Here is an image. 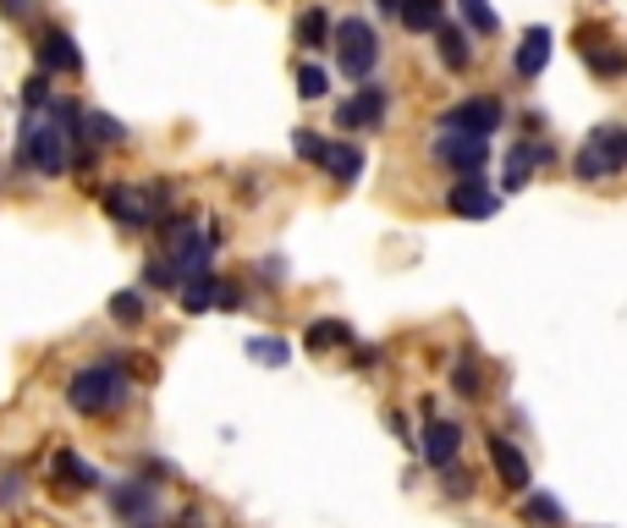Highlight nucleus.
<instances>
[{"instance_id":"obj_13","label":"nucleus","mask_w":627,"mask_h":528,"mask_svg":"<svg viewBox=\"0 0 627 528\" xmlns=\"http://www.w3.org/2000/svg\"><path fill=\"white\" fill-rule=\"evenodd\" d=\"M551 160H556V149H551V143H517V149L506 154V171H501V188H506V193L528 188V176H534V165H551Z\"/></svg>"},{"instance_id":"obj_11","label":"nucleus","mask_w":627,"mask_h":528,"mask_svg":"<svg viewBox=\"0 0 627 528\" xmlns=\"http://www.w3.org/2000/svg\"><path fill=\"white\" fill-rule=\"evenodd\" d=\"M34 55H39V72H61V77L83 72V50L72 45V34H66V28H45V34H39V45H34Z\"/></svg>"},{"instance_id":"obj_34","label":"nucleus","mask_w":627,"mask_h":528,"mask_svg":"<svg viewBox=\"0 0 627 528\" xmlns=\"http://www.w3.org/2000/svg\"><path fill=\"white\" fill-rule=\"evenodd\" d=\"M215 309H226V314H237V309H242V292H237L231 281H215Z\"/></svg>"},{"instance_id":"obj_29","label":"nucleus","mask_w":627,"mask_h":528,"mask_svg":"<svg viewBox=\"0 0 627 528\" xmlns=\"http://www.w3.org/2000/svg\"><path fill=\"white\" fill-rule=\"evenodd\" d=\"M452 386H457V397H468V402H479V364L468 359V352H463V359H457V369H452Z\"/></svg>"},{"instance_id":"obj_30","label":"nucleus","mask_w":627,"mask_h":528,"mask_svg":"<svg viewBox=\"0 0 627 528\" xmlns=\"http://www.w3.org/2000/svg\"><path fill=\"white\" fill-rule=\"evenodd\" d=\"M292 149H298V160H314V165H319L330 143H325V138H319L314 127H298V133H292Z\"/></svg>"},{"instance_id":"obj_31","label":"nucleus","mask_w":627,"mask_h":528,"mask_svg":"<svg viewBox=\"0 0 627 528\" xmlns=\"http://www.w3.org/2000/svg\"><path fill=\"white\" fill-rule=\"evenodd\" d=\"M111 319L138 325V319H143V292H116V298H111Z\"/></svg>"},{"instance_id":"obj_1","label":"nucleus","mask_w":627,"mask_h":528,"mask_svg":"<svg viewBox=\"0 0 627 528\" xmlns=\"http://www.w3.org/2000/svg\"><path fill=\"white\" fill-rule=\"evenodd\" d=\"M77 111L72 105H55V122H23V138H17V165L23 171H39V176H61L72 165V143H77Z\"/></svg>"},{"instance_id":"obj_17","label":"nucleus","mask_w":627,"mask_h":528,"mask_svg":"<svg viewBox=\"0 0 627 528\" xmlns=\"http://www.w3.org/2000/svg\"><path fill=\"white\" fill-rule=\"evenodd\" d=\"M435 45H440V66H452V72H468V61H474V45H468V34H463L457 23H440V28H435Z\"/></svg>"},{"instance_id":"obj_33","label":"nucleus","mask_w":627,"mask_h":528,"mask_svg":"<svg viewBox=\"0 0 627 528\" xmlns=\"http://www.w3.org/2000/svg\"><path fill=\"white\" fill-rule=\"evenodd\" d=\"M446 495H457V501H463V495H474V474L452 463V468H446Z\"/></svg>"},{"instance_id":"obj_19","label":"nucleus","mask_w":627,"mask_h":528,"mask_svg":"<svg viewBox=\"0 0 627 528\" xmlns=\"http://www.w3.org/2000/svg\"><path fill=\"white\" fill-rule=\"evenodd\" d=\"M402 23L413 34H435L446 23V0H402Z\"/></svg>"},{"instance_id":"obj_36","label":"nucleus","mask_w":627,"mask_h":528,"mask_svg":"<svg viewBox=\"0 0 627 528\" xmlns=\"http://www.w3.org/2000/svg\"><path fill=\"white\" fill-rule=\"evenodd\" d=\"M0 17H28V0H0Z\"/></svg>"},{"instance_id":"obj_2","label":"nucleus","mask_w":627,"mask_h":528,"mask_svg":"<svg viewBox=\"0 0 627 528\" xmlns=\"http://www.w3.org/2000/svg\"><path fill=\"white\" fill-rule=\"evenodd\" d=\"M127 397H133V380H127V369H122L116 359L88 364V369H77V375L66 380V402H72V413H83V418H105V413H116Z\"/></svg>"},{"instance_id":"obj_5","label":"nucleus","mask_w":627,"mask_h":528,"mask_svg":"<svg viewBox=\"0 0 627 528\" xmlns=\"http://www.w3.org/2000/svg\"><path fill=\"white\" fill-rule=\"evenodd\" d=\"M386 111H391V95H386L380 83H364L352 100L336 105V127H341V133H375V127L386 122Z\"/></svg>"},{"instance_id":"obj_10","label":"nucleus","mask_w":627,"mask_h":528,"mask_svg":"<svg viewBox=\"0 0 627 528\" xmlns=\"http://www.w3.org/2000/svg\"><path fill=\"white\" fill-rule=\"evenodd\" d=\"M418 452H424V463L429 468H452L457 463V452H463V424H452V418H429L424 424V440H418Z\"/></svg>"},{"instance_id":"obj_25","label":"nucleus","mask_w":627,"mask_h":528,"mask_svg":"<svg viewBox=\"0 0 627 528\" xmlns=\"http://www.w3.org/2000/svg\"><path fill=\"white\" fill-rule=\"evenodd\" d=\"M176 292H183V309H188V314H210V309H215V276H193V281H183Z\"/></svg>"},{"instance_id":"obj_27","label":"nucleus","mask_w":627,"mask_h":528,"mask_svg":"<svg viewBox=\"0 0 627 528\" xmlns=\"http://www.w3.org/2000/svg\"><path fill=\"white\" fill-rule=\"evenodd\" d=\"M298 95H303V100H325V95H330V72L314 66V61L298 66Z\"/></svg>"},{"instance_id":"obj_16","label":"nucleus","mask_w":627,"mask_h":528,"mask_svg":"<svg viewBox=\"0 0 627 528\" xmlns=\"http://www.w3.org/2000/svg\"><path fill=\"white\" fill-rule=\"evenodd\" d=\"M551 28H528L523 34V45H517V55H512V72L517 77H540L546 72V61H551Z\"/></svg>"},{"instance_id":"obj_35","label":"nucleus","mask_w":627,"mask_h":528,"mask_svg":"<svg viewBox=\"0 0 627 528\" xmlns=\"http://www.w3.org/2000/svg\"><path fill=\"white\" fill-rule=\"evenodd\" d=\"M17 495H23V474H7V479H0V506L17 501Z\"/></svg>"},{"instance_id":"obj_32","label":"nucleus","mask_w":627,"mask_h":528,"mask_svg":"<svg viewBox=\"0 0 627 528\" xmlns=\"http://www.w3.org/2000/svg\"><path fill=\"white\" fill-rule=\"evenodd\" d=\"M23 105H28V111H45V105H50V72H34V77H28Z\"/></svg>"},{"instance_id":"obj_7","label":"nucleus","mask_w":627,"mask_h":528,"mask_svg":"<svg viewBox=\"0 0 627 528\" xmlns=\"http://www.w3.org/2000/svg\"><path fill=\"white\" fill-rule=\"evenodd\" d=\"M446 210H452L457 221H490L501 210V193L485 183V176H457L452 193H446Z\"/></svg>"},{"instance_id":"obj_21","label":"nucleus","mask_w":627,"mask_h":528,"mask_svg":"<svg viewBox=\"0 0 627 528\" xmlns=\"http://www.w3.org/2000/svg\"><path fill=\"white\" fill-rule=\"evenodd\" d=\"M347 341H352V330H347L341 319H314L309 336H303L309 352H330V347H347Z\"/></svg>"},{"instance_id":"obj_37","label":"nucleus","mask_w":627,"mask_h":528,"mask_svg":"<svg viewBox=\"0 0 627 528\" xmlns=\"http://www.w3.org/2000/svg\"><path fill=\"white\" fill-rule=\"evenodd\" d=\"M375 7H380L386 17H402V0H375Z\"/></svg>"},{"instance_id":"obj_8","label":"nucleus","mask_w":627,"mask_h":528,"mask_svg":"<svg viewBox=\"0 0 627 528\" xmlns=\"http://www.w3.org/2000/svg\"><path fill=\"white\" fill-rule=\"evenodd\" d=\"M435 160L452 165L457 176H485L490 143H485V138H468V133H440V138H435Z\"/></svg>"},{"instance_id":"obj_23","label":"nucleus","mask_w":627,"mask_h":528,"mask_svg":"<svg viewBox=\"0 0 627 528\" xmlns=\"http://www.w3.org/2000/svg\"><path fill=\"white\" fill-rule=\"evenodd\" d=\"M248 359H253V364H264V369H287L292 347H287L281 336H253V341H248Z\"/></svg>"},{"instance_id":"obj_3","label":"nucleus","mask_w":627,"mask_h":528,"mask_svg":"<svg viewBox=\"0 0 627 528\" xmlns=\"http://www.w3.org/2000/svg\"><path fill=\"white\" fill-rule=\"evenodd\" d=\"M165 183H154V188H127V183H116V188H105V215L122 226V231H149L154 221H165Z\"/></svg>"},{"instance_id":"obj_22","label":"nucleus","mask_w":627,"mask_h":528,"mask_svg":"<svg viewBox=\"0 0 627 528\" xmlns=\"http://www.w3.org/2000/svg\"><path fill=\"white\" fill-rule=\"evenodd\" d=\"M589 143L605 154V165H611V171H622V165H627V127H594V133H589Z\"/></svg>"},{"instance_id":"obj_6","label":"nucleus","mask_w":627,"mask_h":528,"mask_svg":"<svg viewBox=\"0 0 627 528\" xmlns=\"http://www.w3.org/2000/svg\"><path fill=\"white\" fill-rule=\"evenodd\" d=\"M501 122H506L501 100H463V105H452L440 116V133H468V138L490 143V133H501Z\"/></svg>"},{"instance_id":"obj_26","label":"nucleus","mask_w":627,"mask_h":528,"mask_svg":"<svg viewBox=\"0 0 627 528\" xmlns=\"http://www.w3.org/2000/svg\"><path fill=\"white\" fill-rule=\"evenodd\" d=\"M573 171H578V183H605L611 176V165H605V154L584 138V149H578V160H573Z\"/></svg>"},{"instance_id":"obj_24","label":"nucleus","mask_w":627,"mask_h":528,"mask_svg":"<svg viewBox=\"0 0 627 528\" xmlns=\"http://www.w3.org/2000/svg\"><path fill=\"white\" fill-rule=\"evenodd\" d=\"M523 517L528 523H540V528H562L567 523V512H562V501H551V495H523Z\"/></svg>"},{"instance_id":"obj_20","label":"nucleus","mask_w":627,"mask_h":528,"mask_svg":"<svg viewBox=\"0 0 627 528\" xmlns=\"http://www.w3.org/2000/svg\"><path fill=\"white\" fill-rule=\"evenodd\" d=\"M330 39H336V28H330V17H325L319 7H309V12L298 17V45H303V50H325Z\"/></svg>"},{"instance_id":"obj_14","label":"nucleus","mask_w":627,"mask_h":528,"mask_svg":"<svg viewBox=\"0 0 627 528\" xmlns=\"http://www.w3.org/2000/svg\"><path fill=\"white\" fill-rule=\"evenodd\" d=\"M578 50H584V61H589V72H600V77H622L627 72V50L622 45H611L605 34H578Z\"/></svg>"},{"instance_id":"obj_4","label":"nucleus","mask_w":627,"mask_h":528,"mask_svg":"<svg viewBox=\"0 0 627 528\" xmlns=\"http://www.w3.org/2000/svg\"><path fill=\"white\" fill-rule=\"evenodd\" d=\"M336 61H341V72L352 77V83H369V72L380 66V39H375V28L364 23V17H347V23H336Z\"/></svg>"},{"instance_id":"obj_28","label":"nucleus","mask_w":627,"mask_h":528,"mask_svg":"<svg viewBox=\"0 0 627 528\" xmlns=\"http://www.w3.org/2000/svg\"><path fill=\"white\" fill-rule=\"evenodd\" d=\"M457 12L468 17L474 34H496V28H501V17L490 12V0H457Z\"/></svg>"},{"instance_id":"obj_15","label":"nucleus","mask_w":627,"mask_h":528,"mask_svg":"<svg viewBox=\"0 0 627 528\" xmlns=\"http://www.w3.org/2000/svg\"><path fill=\"white\" fill-rule=\"evenodd\" d=\"M50 485H55L61 495H72V490H95V485H100V474L88 468L77 452H66V447H61V452L50 457Z\"/></svg>"},{"instance_id":"obj_9","label":"nucleus","mask_w":627,"mask_h":528,"mask_svg":"<svg viewBox=\"0 0 627 528\" xmlns=\"http://www.w3.org/2000/svg\"><path fill=\"white\" fill-rule=\"evenodd\" d=\"M490 468L501 474V485H506L512 495H528V490H534V468H528V457L517 452V440L501 435V429L490 435Z\"/></svg>"},{"instance_id":"obj_12","label":"nucleus","mask_w":627,"mask_h":528,"mask_svg":"<svg viewBox=\"0 0 627 528\" xmlns=\"http://www.w3.org/2000/svg\"><path fill=\"white\" fill-rule=\"evenodd\" d=\"M154 485H143V479H127V485H116L111 490V512L127 523V528H138V523H154Z\"/></svg>"},{"instance_id":"obj_18","label":"nucleus","mask_w":627,"mask_h":528,"mask_svg":"<svg viewBox=\"0 0 627 528\" xmlns=\"http://www.w3.org/2000/svg\"><path fill=\"white\" fill-rule=\"evenodd\" d=\"M319 165L336 176V183H358V176H364V149L358 143H330Z\"/></svg>"}]
</instances>
